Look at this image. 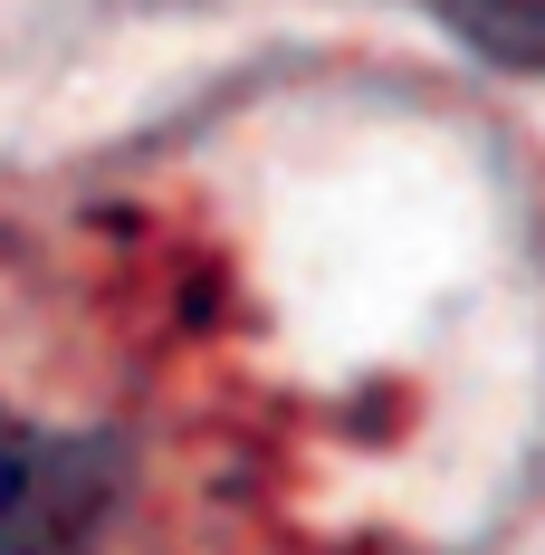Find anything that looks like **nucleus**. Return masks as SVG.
<instances>
[{"label": "nucleus", "instance_id": "nucleus-2", "mask_svg": "<svg viewBox=\"0 0 545 555\" xmlns=\"http://www.w3.org/2000/svg\"><path fill=\"white\" fill-rule=\"evenodd\" d=\"M459 49H479L489 67L545 77V0H421Z\"/></svg>", "mask_w": 545, "mask_h": 555}, {"label": "nucleus", "instance_id": "nucleus-1", "mask_svg": "<svg viewBox=\"0 0 545 555\" xmlns=\"http://www.w3.org/2000/svg\"><path fill=\"white\" fill-rule=\"evenodd\" d=\"M115 507V441L0 412V555H87Z\"/></svg>", "mask_w": 545, "mask_h": 555}]
</instances>
